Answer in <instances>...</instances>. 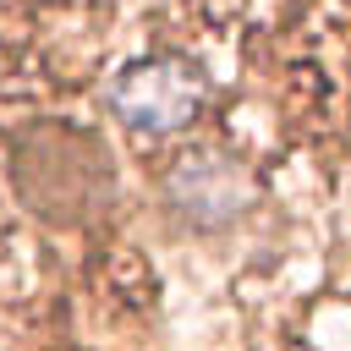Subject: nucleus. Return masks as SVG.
Returning a JSON list of instances; mask_svg holds the SVG:
<instances>
[{
	"label": "nucleus",
	"instance_id": "f257e3e1",
	"mask_svg": "<svg viewBox=\"0 0 351 351\" xmlns=\"http://www.w3.org/2000/svg\"><path fill=\"white\" fill-rule=\"evenodd\" d=\"M11 170H16V192L60 225H82V219L104 214L110 197H115L110 154L77 126L22 132L16 148H11Z\"/></svg>",
	"mask_w": 351,
	"mask_h": 351
},
{
	"label": "nucleus",
	"instance_id": "f03ea898",
	"mask_svg": "<svg viewBox=\"0 0 351 351\" xmlns=\"http://www.w3.org/2000/svg\"><path fill=\"white\" fill-rule=\"evenodd\" d=\"M203 99H208V77L181 55H143V60L121 66L104 93L110 115L143 137H170V132L192 126Z\"/></svg>",
	"mask_w": 351,
	"mask_h": 351
},
{
	"label": "nucleus",
	"instance_id": "7ed1b4c3",
	"mask_svg": "<svg viewBox=\"0 0 351 351\" xmlns=\"http://www.w3.org/2000/svg\"><path fill=\"white\" fill-rule=\"evenodd\" d=\"M165 197L170 208L197 225V230H219V225H236L252 203H258V181L252 170L225 154V148H186L181 159H170L165 170Z\"/></svg>",
	"mask_w": 351,
	"mask_h": 351
}]
</instances>
